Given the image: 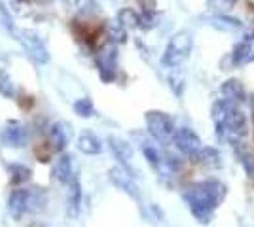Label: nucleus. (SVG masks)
Instances as JSON below:
<instances>
[{"label":"nucleus","mask_w":254,"mask_h":227,"mask_svg":"<svg viewBox=\"0 0 254 227\" xmlns=\"http://www.w3.org/2000/svg\"><path fill=\"white\" fill-rule=\"evenodd\" d=\"M193 49V36L188 31H179L169 38L165 45V51L161 57V63L167 68H179Z\"/></svg>","instance_id":"obj_1"},{"label":"nucleus","mask_w":254,"mask_h":227,"mask_svg":"<svg viewBox=\"0 0 254 227\" xmlns=\"http://www.w3.org/2000/svg\"><path fill=\"white\" fill-rule=\"evenodd\" d=\"M184 201H186V205L190 206L191 214L195 216V220H197L199 224H205V226H207L212 220V214H214L216 206L212 205L209 195L205 193L201 182L190 185V187L184 191Z\"/></svg>","instance_id":"obj_2"},{"label":"nucleus","mask_w":254,"mask_h":227,"mask_svg":"<svg viewBox=\"0 0 254 227\" xmlns=\"http://www.w3.org/2000/svg\"><path fill=\"white\" fill-rule=\"evenodd\" d=\"M146 129H148L150 136L159 144H169L173 142V135H175V121L169 114L161 112V110H148L146 112Z\"/></svg>","instance_id":"obj_3"},{"label":"nucleus","mask_w":254,"mask_h":227,"mask_svg":"<svg viewBox=\"0 0 254 227\" xmlns=\"http://www.w3.org/2000/svg\"><path fill=\"white\" fill-rule=\"evenodd\" d=\"M11 34L19 40V44L23 45V49L27 51V55L31 57L34 63H38V65H46V63L50 61L48 47H46V44L42 42V38H40L36 33L27 31V29H15Z\"/></svg>","instance_id":"obj_4"},{"label":"nucleus","mask_w":254,"mask_h":227,"mask_svg":"<svg viewBox=\"0 0 254 227\" xmlns=\"http://www.w3.org/2000/svg\"><path fill=\"white\" fill-rule=\"evenodd\" d=\"M95 65L99 70V76L105 84L114 82L118 72V45L112 42H106L99 47L95 55Z\"/></svg>","instance_id":"obj_5"},{"label":"nucleus","mask_w":254,"mask_h":227,"mask_svg":"<svg viewBox=\"0 0 254 227\" xmlns=\"http://www.w3.org/2000/svg\"><path fill=\"white\" fill-rule=\"evenodd\" d=\"M173 142L177 146V150L180 153H184L186 157L190 159H197V153L203 148L201 138L195 135V131L190 129V127H180V129H175V135H173Z\"/></svg>","instance_id":"obj_6"},{"label":"nucleus","mask_w":254,"mask_h":227,"mask_svg":"<svg viewBox=\"0 0 254 227\" xmlns=\"http://www.w3.org/2000/svg\"><path fill=\"white\" fill-rule=\"evenodd\" d=\"M108 178H110V182L116 185L118 189H122V191L129 195L131 199H135V201L140 199V191H138V185H137V182H135V178H133V173H129L122 165L112 167V169L108 171Z\"/></svg>","instance_id":"obj_7"},{"label":"nucleus","mask_w":254,"mask_h":227,"mask_svg":"<svg viewBox=\"0 0 254 227\" xmlns=\"http://www.w3.org/2000/svg\"><path fill=\"white\" fill-rule=\"evenodd\" d=\"M48 135H50V144H52L53 150L63 151L72 138V125L68 121H63V119L55 121V123H52Z\"/></svg>","instance_id":"obj_8"},{"label":"nucleus","mask_w":254,"mask_h":227,"mask_svg":"<svg viewBox=\"0 0 254 227\" xmlns=\"http://www.w3.org/2000/svg\"><path fill=\"white\" fill-rule=\"evenodd\" d=\"M108 148L112 151V155L118 159V163L124 169H127L129 173H133L131 171V161H133V148H131V144L126 142L124 138H120V136L110 135L108 136Z\"/></svg>","instance_id":"obj_9"},{"label":"nucleus","mask_w":254,"mask_h":227,"mask_svg":"<svg viewBox=\"0 0 254 227\" xmlns=\"http://www.w3.org/2000/svg\"><path fill=\"white\" fill-rule=\"evenodd\" d=\"M0 138L10 148H23L27 142V133L19 121H8V125L2 129Z\"/></svg>","instance_id":"obj_10"},{"label":"nucleus","mask_w":254,"mask_h":227,"mask_svg":"<svg viewBox=\"0 0 254 227\" xmlns=\"http://www.w3.org/2000/svg\"><path fill=\"white\" fill-rule=\"evenodd\" d=\"M29 208H31V191L29 189H13L8 199V210L11 216L19 220Z\"/></svg>","instance_id":"obj_11"},{"label":"nucleus","mask_w":254,"mask_h":227,"mask_svg":"<svg viewBox=\"0 0 254 227\" xmlns=\"http://www.w3.org/2000/svg\"><path fill=\"white\" fill-rule=\"evenodd\" d=\"M55 176H57V180L64 185H68L76 178L72 157H70L68 153H63V155L59 157V161L55 165Z\"/></svg>","instance_id":"obj_12"},{"label":"nucleus","mask_w":254,"mask_h":227,"mask_svg":"<svg viewBox=\"0 0 254 227\" xmlns=\"http://www.w3.org/2000/svg\"><path fill=\"white\" fill-rule=\"evenodd\" d=\"M220 91H222L224 98H230L233 102H245L247 100V91H245L243 84L239 82V80H235V78H230V80H226L220 87Z\"/></svg>","instance_id":"obj_13"},{"label":"nucleus","mask_w":254,"mask_h":227,"mask_svg":"<svg viewBox=\"0 0 254 227\" xmlns=\"http://www.w3.org/2000/svg\"><path fill=\"white\" fill-rule=\"evenodd\" d=\"M203 189H205V193L209 195V199L212 201V205L218 206L224 203V199H226V195H228V187L220 182V180H214V178H211V180H205V182H201Z\"/></svg>","instance_id":"obj_14"},{"label":"nucleus","mask_w":254,"mask_h":227,"mask_svg":"<svg viewBox=\"0 0 254 227\" xmlns=\"http://www.w3.org/2000/svg\"><path fill=\"white\" fill-rule=\"evenodd\" d=\"M78 150L85 153V155H97V153L103 151V144H101V140L97 138L93 133L85 131V133H82L78 136Z\"/></svg>","instance_id":"obj_15"},{"label":"nucleus","mask_w":254,"mask_h":227,"mask_svg":"<svg viewBox=\"0 0 254 227\" xmlns=\"http://www.w3.org/2000/svg\"><path fill=\"white\" fill-rule=\"evenodd\" d=\"M233 65H247V63H254V44L243 40L241 44L235 45L232 53Z\"/></svg>","instance_id":"obj_16"},{"label":"nucleus","mask_w":254,"mask_h":227,"mask_svg":"<svg viewBox=\"0 0 254 227\" xmlns=\"http://www.w3.org/2000/svg\"><path fill=\"white\" fill-rule=\"evenodd\" d=\"M195 161L203 163V165H207L211 169H220L224 165L222 153L216 150V148H212V146H203L201 150H199V153H197V159Z\"/></svg>","instance_id":"obj_17"},{"label":"nucleus","mask_w":254,"mask_h":227,"mask_svg":"<svg viewBox=\"0 0 254 227\" xmlns=\"http://www.w3.org/2000/svg\"><path fill=\"white\" fill-rule=\"evenodd\" d=\"M68 187H70L68 189V214L76 218L80 214V205H82V185H80L78 176L68 184Z\"/></svg>","instance_id":"obj_18"},{"label":"nucleus","mask_w":254,"mask_h":227,"mask_svg":"<svg viewBox=\"0 0 254 227\" xmlns=\"http://www.w3.org/2000/svg\"><path fill=\"white\" fill-rule=\"evenodd\" d=\"M211 25L218 31H226V33H233V31H239L243 27V23L239 21L237 17H230L226 13H216L214 17L209 19Z\"/></svg>","instance_id":"obj_19"},{"label":"nucleus","mask_w":254,"mask_h":227,"mask_svg":"<svg viewBox=\"0 0 254 227\" xmlns=\"http://www.w3.org/2000/svg\"><path fill=\"white\" fill-rule=\"evenodd\" d=\"M106 36H108V42L118 45L127 40V31L118 21H108L106 23Z\"/></svg>","instance_id":"obj_20"},{"label":"nucleus","mask_w":254,"mask_h":227,"mask_svg":"<svg viewBox=\"0 0 254 227\" xmlns=\"http://www.w3.org/2000/svg\"><path fill=\"white\" fill-rule=\"evenodd\" d=\"M126 31L129 29H137L138 27V13L135 10H131V8H122V10L118 11V19H116Z\"/></svg>","instance_id":"obj_21"},{"label":"nucleus","mask_w":254,"mask_h":227,"mask_svg":"<svg viewBox=\"0 0 254 227\" xmlns=\"http://www.w3.org/2000/svg\"><path fill=\"white\" fill-rule=\"evenodd\" d=\"M31 178V169L25 167L21 163H15V165H10V180L13 185L23 184Z\"/></svg>","instance_id":"obj_22"},{"label":"nucleus","mask_w":254,"mask_h":227,"mask_svg":"<svg viewBox=\"0 0 254 227\" xmlns=\"http://www.w3.org/2000/svg\"><path fill=\"white\" fill-rule=\"evenodd\" d=\"M0 95L6 98L15 97V89H13V82H11L10 74L6 68H0Z\"/></svg>","instance_id":"obj_23"},{"label":"nucleus","mask_w":254,"mask_h":227,"mask_svg":"<svg viewBox=\"0 0 254 227\" xmlns=\"http://www.w3.org/2000/svg\"><path fill=\"white\" fill-rule=\"evenodd\" d=\"M74 112L80 116V118H91V116L95 114V106H93L91 98L84 97L74 102Z\"/></svg>","instance_id":"obj_24"},{"label":"nucleus","mask_w":254,"mask_h":227,"mask_svg":"<svg viewBox=\"0 0 254 227\" xmlns=\"http://www.w3.org/2000/svg\"><path fill=\"white\" fill-rule=\"evenodd\" d=\"M156 25H158V15H156V11H142V13H138V27H140V29L150 31V29H154Z\"/></svg>","instance_id":"obj_25"},{"label":"nucleus","mask_w":254,"mask_h":227,"mask_svg":"<svg viewBox=\"0 0 254 227\" xmlns=\"http://www.w3.org/2000/svg\"><path fill=\"white\" fill-rule=\"evenodd\" d=\"M233 4H235V0H209V6L218 13L230 11L233 8Z\"/></svg>","instance_id":"obj_26"},{"label":"nucleus","mask_w":254,"mask_h":227,"mask_svg":"<svg viewBox=\"0 0 254 227\" xmlns=\"http://www.w3.org/2000/svg\"><path fill=\"white\" fill-rule=\"evenodd\" d=\"M0 23H2L10 33L15 31V29H13V19H11L10 11H8V8H6L4 4H0Z\"/></svg>","instance_id":"obj_27"},{"label":"nucleus","mask_w":254,"mask_h":227,"mask_svg":"<svg viewBox=\"0 0 254 227\" xmlns=\"http://www.w3.org/2000/svg\"><path fill=\"white\" fill-rule=\"evenodd\" d=\"M78 6H80V11L82 13H97L99 11V6H97L93 0H78Z\"/></svg>","instance_id":"obj_28"},{"label":"nucleus","mask_w":254,"mask_h":227,"mask_svg":"<svg viewBox=\"0 0 254 227\" xmlns=\"http://www.w3.org/2000/svg\"><path fill=\"white\" fill-rule=\"evenodd\" d=\"M137 4L142 8V11H156L158 0H137Z\"/></svg>","instance_id":"obj_29"}]
</instances>
